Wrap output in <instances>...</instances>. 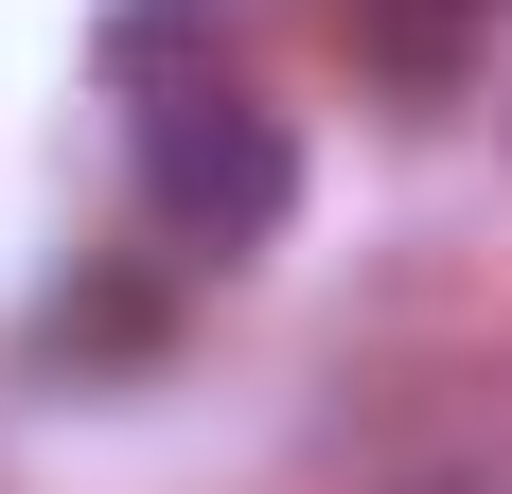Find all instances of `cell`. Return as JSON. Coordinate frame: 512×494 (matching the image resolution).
Here are the masks:
<instances>
[{"label":"cell","mask_w":512,"mask_h":494,"mask_svg":"<svg viewBox=\"0 0 512 494\" xmlns=\"http://www.w3.org/2000/svg\"><path fill=\"white\" fill-rule=\"evenodd\" d=\"M36 353H53V371H142V353H159V283H142V265H89V283L36 318Z\"/></svg>","instance_id":"obj_3"},{"label":"cell","mask_w":512,"mask_h":494,"mask_svg":"<svg viewBox=\"0 0 512 494\" xmlns=\"http://www.w3.org/2000/svg\"><path fill=\"white\" fill-rule=\"evenodd\" d=\"M512 0H354V53L389 71V89H460V53L495 36Z\"/></svg>","instance_id":"obj_2"},{"label":"cell","mask_w":512,"mask_h":494,"mask_svg":"<svg viewBox=\"0 0 512 494\" xmlns=\"http://www.w3.org/2000/svg\"><path fill=\"white\" fill-rule=\"evenodd\" d=\"M106 106H124V177H142V230L177 265H248L283 247L301 212V142H283V106L248 89V53H230V0H106Z\"/></svg>","instance_id":"obj_1"}]
</instances>
